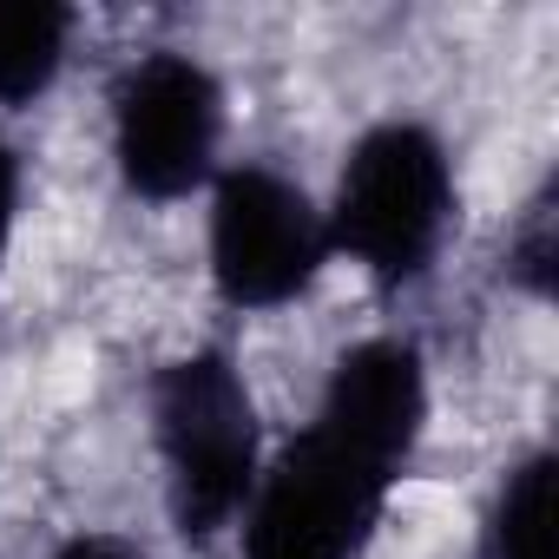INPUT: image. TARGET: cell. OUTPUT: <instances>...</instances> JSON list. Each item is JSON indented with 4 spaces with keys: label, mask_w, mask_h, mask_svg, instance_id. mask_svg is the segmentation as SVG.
<instances>
[{
    "label": "cell",
    "mask_w": 559,
    "mask_h": 559,
    "mask_svg": "<svg viewBox=\"0 0 559 559\" xmlns=\"http://www.w3.org/2000/svg\"><path fill=\"white\" fill-rule=\"evenodd\" d=\"M428 421V369L408 336L356 343L317 402V421L257 474L243 507V559H362L382 507L415 461Z\"/></svg>",
    "instance_id": "6da1fadb"
},
{
    "label": "cell",
    "mask_w": 559,
    "mask_h": 559,
    "mask_svg": "<svg viewBox=\"0 0 559 559\" xmlns=\"http://www.w3.org/2000/svg\"><path fill=\"white\" fill-rule=\"evenodd\" d=\"M330 250L369 270L382 290H415L435 270L454 230V165L448 145L415 119L369 126L336 178V204L323 211Z\"/></svg>",
    "instance_id": "7a4b0ae2"
},
{
    "label": "cell",
    "mask_w": 559,
    "mask_h": 559,
    "mask_svg": "<svg viewBox=\"0 0 559 559\" xmlns=\"http://www.w3.org/2000/svg\"><path fill=\"white\" fill-rule=\"evenodd\" d=\"M152 435L165 461V507L185 539H217L257 493V402L224 349H191L152 376Z\"/></svg>",
    "instance_id": "3957f363"
},
{
    "label": "cell",
    "mask_w": 559,
    "mask_h": 559,
    "mask_svg": "<svg viewBox=\"0 0 559 559\" xmlns=\"http://www.w3.org/2000/svg\"><path fill=\"white\" fill-rule=\"evenodd\" d=\"M330 263V224L310 191L270 165H230L211 185V284L230 310H284Z\"/></svg>",
    "instance_id": "277c9868"
},
{
    "label": "cell",
    "mask_w": 559,
    "mask_h": 559,
    "mask_svg": "<svg viewBox=\"0 0 559 559\" xmlns=\"http://www.w3.org/2000/svg\"><path fill=\"white\" fill-rule=\"evenodd\" d=\"M224 139V86L191 53H145L112 86V158L126 191L152 204H178L217 171Z\"/></svg>",
    "instance_id": "5b68a950"
},
{
    "label": "cell",
    "mask_w": 559,
    "mask_h": 559,
    "mask_svg": "<svg viewBox=\"0 0 559 559\" xmlns=\"http://www.w3.org/2000/svg\"><path fill=\"white\" fill-rule=\"evenodd\" d=\"M73 14L53 0H0V106H34L67 67Z\"/></svg>",
    "instance_id": "8992f818"
},
{
    "label": "cell",
    "mask_w": 559,
    "mask_h": 559,
    "mask_svg": "<svg viewBox=\"0 0 559 559\" xmlns=\"http://www.w3.org/2000/svg\"><path fill=\"white\" fill-rule=\"evenodd\" d=\"M552 474H559V461L539 448L500 480V493L487 507L480 559H552Z\"/></svg>",
    "instance_id": "52a82bcc"
},
{
    "label": "cell",
    "mask_w": 559,
    "mask_h": 559,
    "mask_svg": "<svg viewBox=\"0 0 559 559\" xmlns=\"http://www.w3.org/2000/svg\"><path fill=\"white\" fill-rule=\"evenodd\" d=\"M507 276L526 297H552V276H559V198H552V185L526 204V217L507 243Z\"/></svg>",
    "instance_id": "ba28073f"
},
{
    "label": "cell",
    "mask_w": 559,
    "mask_h": 559,
    "mask_svg": "<svg viewBox=\"0 0 559 559\" xmlns=\"http://www.w3.org/2000/svg\"><path fill=\"white\" fill-rule=\"evenodd\" d=\"M14 224H21V152L0 139V257L14 243Z\"/></svg>",
    "instance_id": "9c48e42d"
},
{
    "label": "cell",
    "mask_w": 559,
    "mask_h": 559,
    "mask_svg": "<svg viewBox=\"0 0 559 559\" xmlns=\"http://www.w3.org/2000/svg\"><path fill=\"white\" fill-rule=\"evenodd\" d=\"M53 559H132V546L112 539V533H80V539H67Z\"/></svg>",
    "instance_id": "30bf717a"
}]
</instances>
